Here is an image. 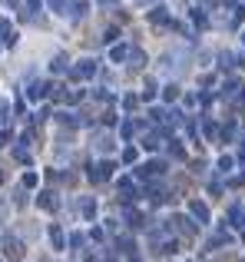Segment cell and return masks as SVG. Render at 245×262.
<instances>
[{
	"label": "cell",
	"instance_id": "8fae6325",
	"mask_svg": "<svg viewBox=\"0 0 245 262\" xmlns=\"http://www.w3.org/2000/svg\"><path fill=\"white\" fill-rule=\"evenodd\" d=\"M163 96H166V100H169V103H172V100L179 96V90H176V87H166V93H163Z\"/></svg>",
	"mask_w": 245,
	"mask_h": 262
},
{
	"label": "cell",
	"instance_id": "7a4b0ae2",
	"mask_svg": "<svg viewBox=\"0 0 245 262\" xmlns=\"http://www.w3.org/2000/svg\"><path fill=\"white\" fill-rule=\"evenodd\" d=\"M189 212H192V216H196V219H199V223H209V209L202 206V203H199V199H196V203H189Z\"/></svg>",
	"mask_w": 245,
	"mask_h": 262
},
{
	"label": "cell",
	"instance_id": "7c38bea8",
	"mask_svg": "<svg viewBox=\"0 0 245 262\" xmlns=\"http://www.w3.org/2000/svg\"><path fill=\"white\" fill-rule=\"evenodd\" d=\"M50 3H53V7H57L60 14H63V7H66V3H70V0H50Z\"/></svg>",
	"mask_w": 245,
	"mask_h": 262
},
{
	"label": "cell",
	"instance_id": "6da1fadb",
	"mask_svg": "<svg viewBox=\"0 0 245 262\" xmlns=\"http://www.w3.org/2000/svg\"><path fill=\"white\" fill-rule=\"evenodd\" d=\"M93 73H96V63H93V60H83V63H76V67H73L76 80H90Z\"/></svg>",
	"mask_w": 245,
	"mask_h": 262
},
{
	"label": "cell",
	"instance_id": "277c9868",
	"mask_svg": "<svg viewBox=\"0 0 245 262\" xmlns=\"http://www.w3.org/2000/svg\"><path fill=\"white\" fill-rule=\"evenodd\" d=\"M3 245H7V256H10V259H17L20 252H23V249H20V243H17V239H7V243H3Z\"/></svg>",
	"mask_w": 245,
	"mask_h": 262
},
{
	"label": "cell",
	"instance_id": "ba28073f",
	"mask_svg": "<svg viewBox=\"0 0 245 262\" xmlns=\"http://www.w3.org/2000/svg\"><path fill=\"white\" fill-rule=\"evenodd\" d=\"M50 239H53V245H63V232L60 229H50Z\"/></svg>",
	"mask_w": 245,
	"mask_h": 262
},
{
	"label": "cell",
	"instance_id": "3957f363",
	"mask_svg": "<svg viewBox=\"0 0 245 262\" xmlns=\"http://www.w3.org/2000/svg\"><path fill=\"white\" fill-rule=\"evenodd\" d=\"M113 163H99V166L93 169V173H90V176H93V179H110V176H113Z\"/></svg>",
	"mask_w": 245,
	"mask_h": 262
},
{
	"label": "cell",
	"instance_id": "8992f818",
	"mask_svg": "<svg viewBox=\"0 0 245 262\" xmlns=\"http://www.w3.org/2000/svg\"><path fill=\"white\" fill-rule=\"evenodd\" d=\"M37 186V173H23V189H33Z\"/></svg>",
	"mask_w": 245,
	"mask_h": 262
},
{
	"label": "cell",
	"instance_id": "52a82bcc",
	"mask_svg": "<svg viewBox=\"0 0 245 262\" xmlns=\"http://www.w3.org/2000/svg\"><path fill=\"white\" fill-rule=\"evenodd\" d=\"M136 156H139V153H136V150H132V146H130V150L123 153V163H136Z\"/></svg>",
	"mask_w": 245,
	"mask_h": 262
},
{
	"label": "cell",
	"instance_id": "30bf717a",
	"mask_svg": "<svg viewBox=\"0 0 245 262\" xmlns=\"http://www.w3.org/2000/svg\"><path fill=\"white\" fill-rule=\"evenodd\" d=\"M219 169H222V173H229V169H232V159H229V156H222V159H219Z\"/></svg>",
	"mask_w": 245,
	"mask_h": 262
},
{
	"label": "cell",
	"instance_id": "5b68a950",
	"mask_svg": "<svg viewBox=\"0 0 245 262\" xmlns=\"http://www.w3.org/2000/svg\"><path fill=\"white\" fill-rule=\"evenodd\" d=\"M80 209H83V216H86V219H93V212H96L93 199H83V203H80Z\"/></svg>",
	"mask_w": 245,
	"mask_h": 262
},
{
	"label": "cell",
	"instance_id": "5bb4252c",
	"mask_svg": "<svg viewBox=\"0 0 245 262\" xmlns=\"http://www.w3.org/2000/svg\"><path fill=\"white\" fill-rule=\"evenodd\" d=\"M242 40H245V34H242Z\"/></svg>",
	"mask_w": 245,
	"mask_h": 262
},
{
	"label": "cell",
	"instance_id": "9c48e42d",
	"mask_svg": "<svg viewBox=\"0 0 245 262\" xmlns=\"http://www.w3.org/2000/svg\"><path fill=\"white\" fill-rule=\"evenodd\" d=\"M166 20H169V17H166L163 10H152V23H166Z\"/></svg>",
	"mask_w": 245,
	"mask_h": 262
},
{
	"label": "cell",
	"instance_id": "4fadbf2b",
	"mask_svg": "<svg viewBox=\"0 0 245 262\" xmlns=\"http://www.w3.org/2000/svg\"><path fill=\"white\" fill-rule=\"evenodd\" d=\"M27 3H30V10H37L40 7V0H27Z\"/></svg>",
	"mask_w": 245,
	"mask_h": 262
}]
</instances>
